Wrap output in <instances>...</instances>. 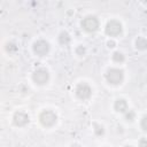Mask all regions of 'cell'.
Instances as JSON below:
<instances>
[{
  "mask_svg": "<svg viewBox=\"0 0 147 147\" xmlns=\"http://www.w3.org/2000/svg\"><path fill=\"white\" fill-rule=\"evenodd\" d=\"M105 78L107 83L110 85H119L124 80V71L123 69L117 68V67L108 68L105 74Z\"/></svg>",
  "mask_w": 147,
  "mask_h": 147,
  "instance_id": "1",
  "label": "cell"
},
{
  "mask_svg": "<svg viewBox=\"0 0 147 147\" xmlns=\"http://www.w3.org/2000/svg\"><path fill=\"white\" fill-rule=\"evenodd\" d=\"M70 40H71V38H70V34L68 33V32H65V31H62L60 34H59V42L61 44V45H68L69 42H70Z\"/></svg>",
  "mask_w": 147,
  "mask_h": 147,
  "instance_id": "13",
  "label": "cell"
},
{
  "mask_svg": "<svg viewBox=\"0 0 147 147\" xmlns=\"http://www.w3.org/2000/svg\"><path fill=\"white\" fill-rule=\"evenodd\" d=\"M147 117L146 116H142V118H141V122H140V126H141V129H142V131H146L147 130V126H146V119Z\"/></svg>",
  "mask_w": 147,
  "mask_h": 147,
  "instance_id": "17",
  "label": "cell"
},
{
  "mask_svg": "<svg viewBox=\"0 0 147 147\" xmlns=\"http://www.w3.org/2000/svg\"><path fill=\"white\" fill-rule=\"evenodd\" d=\"M80 25H82V29L84 31H86L88 33H92V32H95L99 29L100 22H99L98 17L95 15H87L82 20Z\"/></svg>",
  "mask_w": 147,
  "mask_h": 147,
  "instance_id": "3",
  "label": "cell"
},
{
  "mask_svg": "<svg viewBox=\"0 0 147 147\" xmlns=\"http://www.w3.org/2000/svg\"><path fill=\"white\" fill-rule=\"evenodd\" d=\"M125 147H132V146H125Z\"/></svg>",
  "mask_w": 147,
  "mask_h": 147,
  "instance_id": "21",
  "label": "cell"
},
{
  "mask_svg": "<svg viewBox=\"0 0 147 147\" xmlns=\"http://www.w3.org/2000/svg\"><path fill=\"white\" fill-rule=\"evenodd\" d=\"M138 146L139 147H147V140H146V138H141L138 141Z\"/></svg>",
  "mask_w": 147,
  "mask_h": 147,
  "instance_id": "18",
  "label": "cell"
},
{
  "mask_svg": "<svg viewBox=\"0 0 147 147\" xmlns=\"http://www.w3.org/2000/svg\"><path fill=\"white\" fill-rule=\"evenodd\" d=\"M70 147H82V146H80L79 144H72V145H71Z\"/></svg>",
  "mask_w": 147,
  "mask_h": 147,
  "instance_id": "20",
  "label": "cell"
},
{
  "mask_svg": "<svg viewBox=\"0 0 147 147\" xmlns=\"http://www.w3.org/2000/svg\"><path fill=\"white\" fill-rule=\"evenodd\" d=\"M49 49H51L49 42L46 41L45 39H39V40L34 41L33 45H32V51H33V53L37 56H45V55H47Z\"/></svg>",
  "mask_w": 147,
  "mask_h": 147,
  "instance_id": "7",
  "label": "cell"
},
{
  "mask_svg": "<svg viewBox=\"0 0 147 147\" xmlns=\"http://www.w3.org/2000/svg\"><path fill=\"white\" fill-rule=\"evenodd\" d=\"M92 93H93V90L91 87L90 84H87L86 82H80L77 84L76 88H75V94L76 96L82 100V101H85V100H88L91 96H92Z\"/></svg>",
  "mask_w": 147,
  "mask_h": 147,
  "instance_id": "5",
  "label": "cell"
},
{
  "mask_svg": "<svg viewBox=\"0 0 147 147\" xmlns=\"http://www.w3.org/2000/svg\"><path fill=\"white\" fill-rule=\"evenodd\" d=\"M38 119L44 127H52L57 122V115L51 109H44L42 111H40Z\"/></svg>",
  "mask_w": 147,
  "mask_h": 147,
  "instance_id": "2",
  "label": "cell"
},
{
  "mask_svg": "<svg viewBox=\"0 0 147 147\" xmlns=\"http://www.w3.org/2000/svg\"><path fill=\"white\" fill-rule=\"evenodd\" d=\"M32 80L34 84L42 86L49 82V72L45 68H38L32 74Z\"/></svg>",
  "mask_w": 147,
  "mask_h": 147,
  "instance_id": "6",
  "label": "cell"
},
{
  "mask_svg": "<svg viewBox=\"0 0 147 147\" xmlns=\"http://www.w3.org/2000/svg\"><path fill=\"white\" fill-rule=\"evenodd\" d=\"M5 49H6L7 53L13 54V53H16V52H17L18 47H17V45H16L14 41H8V42L6 44V46H5Z\"/></svg>",
  "mask_w": 147,
  "mask_h": 147,
  "instance_id": "14",
  "label": "cell"
},
{
  "mask_svg": "<svg viewBox=\"0 0 147 147\" xmlns=\"http://www.w3.org/2000/svg\"><path fill=\"white\" fill-rule=\"evenodd\" d=\"M114 109L116 113H121V114H124L127 109H129V105H127V101L123 98H118L115 100L114 102Z\"/></svg>",
  "mask_w": 147,
  "mask_h": 147,
  "instance_id": "9",
  "label": "cell"
},
{
  "mask_svg": "<svg viewBox=\"0 0 147 147\" xmlns=\"http://www.w3.org/2000/svg\"><path fill=\"white\" fill-rule=\"evenodd\" d=\"M111 60L115 62V63H123L125 61V55L119 52V51H115L113 54H111Z\"/></svg>",
  "mask_w": 147,
  "mask_h": 147,
  "instance_id": "11",
  "label": "cell"
},
{
  "mask_svg": "<svg viewBox=\"0 0 147 147\" xmlns=\"http://www.w3.org/2000/svg\"><path fill=\"white\" fill-rule=\"evenodd\" d=\"M107 46H108V48H114L116 46V41L114 39H109L107 41Z\"/></svg>",
  "mask_w": 147,
  "mask_h": 147,
  "instance_id": "19",
  "label": "cell"
},
{
  "mask_svg": "<svg viewBox=\"0 0 147 147\" xmlns=\"http://www.w3.org/2000/svg\"><path fill=\"white\" fill-rule=\"evenodd\" d=\"M123 115H124V119L126 122H133L134 118H136V113L133 110H131V109H127Z\"/></svg>",
  "mask_w": 147,
  "mask_h": 147,
  "instance_id": "15",
  "label": "cell"
},
{
  "mask_svg": "<svg viewBox=\"0 0 147 147\" xmlns=\"http://www.w3.org/2000/svg\"><path fill=\"white\" fill-rule=\"evenodd\" d=\"M30 122V117L28 115V113L23 111V110H17L14 113L13 115V124L17 127H24L25 125H28Z\"/></svg>",
  "mask_w": 147,
  "mask_h": 147,
  "instance_id": "8",
  "label": "cell"
},
{
  "mask_svg": "<svg viewBox=\"0 0 147 147\" xmlns=\"http://www.w3.org/2000/svg\"><path fill=\"white\" fill-rule=\"evenodd\" d=\"M93 132L96 137H102L105 134V126L100 123H96L94 122L93 123Z\"/></svg>",
  "mask_w": 147,
  "mask_h": 147,
  "instance_id": "12",
  "label": "cell"
},
{
  "mask_svg": "<svg viewBox=\"0 0 147 147\" xmlns=\"http://www.w3.org/2000/svg\"><path fill=\"white\" fill-rule=\"evenodd\" d=\"M123 32V25L118 20H109L105 26V33L108 37H118Z\"/></svg>",
  "mask_w": 147,
  "mask_h": 147,
  "instance_id": "4",
  "label": "cell"
},
{
  "mask_svg": "<svg viewBox=\"0 0 147 147\" xmlns=\"http://www.w3.org/2000/svg\"><path fill=\"white\" fill-rule=\"evenodd\" d=\"M75 52H76V54H77L78 56H84L85 53H86V48H85L84 45H78V46L75 48Z\"/></svg>",
  "mask_w": 147,
  "mask_h": 147,
  "instance_id": "16",
  "label": "cell"
},
{
  "mask_svg": "<svg viewBox=\"0 0 147 147\" xmlns=\"http://www.w3.org/2000/svg\"><path fill=\"white\" fill-rule=\"evenodd\" d=\"M136 47L139 51H145L146 47H147V40H146V38L142 37V36H139L136 39Z\"/></svg>",
  "mask_w": 147,
  "mask_h": 147,
  "instance_id": "10",
  "label": "cell"
}]
</instances>
